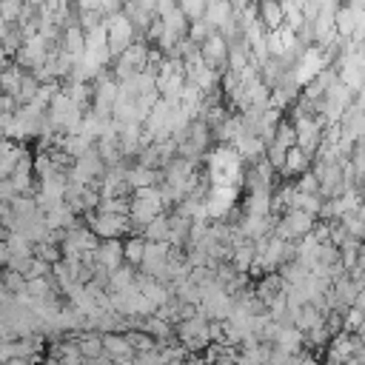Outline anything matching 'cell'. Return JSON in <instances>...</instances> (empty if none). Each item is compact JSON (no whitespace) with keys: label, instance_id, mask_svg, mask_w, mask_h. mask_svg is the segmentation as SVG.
Masks as SVG:
<instances>
[{"label":"cell","instance_id":"obj_7","mask_svg":"<svg viewBox=\"0 0 365 365\" xmlns=\"http://www.w3.org/2000/svg\"><path fill=\"white\" fill-rule=\"evenodd\" d=\"M202 20H205L214 31H222L228 23H234V9H231L228 0H205Z\"/></svg>","mask_w":365,"mask_h":365},{"label":"cell","instance_id":"obj_15","mask_svg":"<svg viewBox=\"0 0 365 365\" xmlns=\"http://www.w3.org/2000/svg\"><path fill=\"white\" fill-rule=\"evenodd\" d=\"M74 342H77V348L86 359H94V356L103 354V334H97V331H77Z\"/></svg>","mask_w":365,"mask_h":365},{"label":"cell","instance_id":"obj_14","mask_svg":"<svg viewBox=\"0 0 365 365\" xmlns=\"http://www.w3.org/2000/svg\"><path fill=\"white\" fill-rule=\"evenodd\" d=\"M134 274H137V268H131L128 262L117 265L114 271H108L106 291H125V288H131V285H134Z\"/></svg>","mask_w":365,"mask_h":365},{"label":"cell","instance_id":"obj_26","mask_svg":"<svg viewBox=\"0 0 365 365\" xmlns=\"http://www.w3.org/2000/svg\"><path fill=\"white\" fill-rule=\"evenodd\" d=\"M100 9H103V14H114L123 9V0H100Z\"/></svg>","mask_w":365,"mask_h":365},{"label":"cell","instance_id":"obj_18","mask_svg":"<svg viewBox=\"0 0 365 365\" xmlns=\"http://www.w3.org/2000/svg\"><path fill=\"white\" fill-rule=\"evenodd\" d=\"M143 248H145V240L131 234V237L123 242V262H128L131 268H137L140 259H143Z\"/></svg>","mask_w":365,"mask_h":365},{"label":"cell","instance_id":"obj_17","mask_svg":"<svg viewBox=\"0 0 365 365\" xmlns=\"http://www.w3.org/2000/svg\"><path fill=\"white\" fill-rule=\"evenodd\" d=\"M66 91V97L74 103V106H80L83 111L91 106V83H80V80H68V86L63 88Z\"/></svg>","mask_w":365,"mask_h":365},{"label":"cell","instance_id":"obj_11","mask_svg":"<svg viewBox=\"0 0 365 365\" xmlns=\"http://www.w3.org/2000/svg\"><path fill=\"white\" fill-rule=\"evenodd\" d=\"M257 20L265 31H274L282 26V6L279 0H257Z\"/></svg>","mask_w":365,"mask_h":365},{"label":"cell","instance_id":"obj_3","mask_svg":"<svg viewBox=\"0 0 365 365\" xmlns=\"http://www.w3.org/2000/svg\"><path fill=\"white\" fill-rule=\"evenodd\" d=\"M174 334L182 339V348L185 351H200V348H205L211 342V336H208V317H202L200 311H194L191 317L177 319Z\"/></svg>","mask_w":365,"mask_h":365},{"label":"cell","instance_id":"obj_1","mask_svg":"<svg viewBox=\"0 0 365 365\" xmlns=\"http://www.w3.org/2000/svg\"><path fill=\"white\" fill-rule=\"evenodd\" d=\"M88 228L94 231L97 240H123L131 234V220L128 214H114V211H88L86 214Z\"/></svg>","mask_w":365,"mask_h":365},{"label":"cell","instance_id":"obj_13","mask_svg":"<svg viewBox=\"0 0 365 365\" xmlns=\"http://www.w3.org/2000/svg\"><path fill=\"white\" fill-rule=\"evenodd\" d=\"M125 182L131 185V191H134V188H143V185H157V182H160V171H157V168H145V165H140V163H128V168H125Z\"/></svg>","mask_w":365,"mask_h":365},{"label":"cell","instance_id":"obj_23","mask_svg":"<svg viewBox=\"0 0 365 365\" xmlns=\"http://www.w3.org/2000/svg\"><path fill=\"white\" fill-rule=\"evenodd\" d=\"M3 288L11 291V294H17V291L26 288V277L20 271H14V268H3Z\"/></svg>","mask_w":365,"mask_h":365},{"label":"cell","instance_id":"obj_24","mask_svg":"<svg viewBox=\"0 0 365 365\" xmlns=\"http://www.w3.org/2000/svg\"><path fill=\"white\" fill-rule=\"evenodd\" d=\"M23 0H0V14H3V20L6 23H14L17 17H20V11H23Z\"/></svg>","mask_w":365,"mask_h":365},{"label":"cell","instance_id":"obj_2","mask_svg":"<svg viewBox=\"0 0 365 365\" xmlns=\"http://www.w3.org/2000/svg\"><path fill=\"white\" fill-rule=\"evenodd\" d=\"M103 26H106V46H108V51H111V60H114L125 46H131V43L140 37V31L134 29V23H131L123 11L106 14Z\"/></svg>","mask_w":365,"mask_h":365},{"label":"cell","instance_id":"obj_21","mask_svg":"<svg viewBox=\"0 0 365 365\" xmlns=\"http://www.w3.org/2000/svg\"><path fill=\"white\" fill-rule=\"evenodd\" d=\"M31 254H34V257H40V259H43V262H48V265H54V262L63 257V254H60V245H57V242H51V240L37 242Z\"/></svg>","mask_w":365,"mask_h":365},{"label":"cell","instance_id":"obj_5","mask_svg":"<svg viewBox=\"0 0 365 365\" xmlns=\"http://www.w3.org/2000/svg\"><path fill=\"white\" fill-rule=\"evenodd\" d=\"M123 265V240H97L94 245V268L114 271Z\"/></svg>","mask_w":365,"mask_h":365},{"label":"cell","instance_id":"obj_25","mask_svg":"<svg viewBox=\"0 0 365 365\" xmlns=\"http://www.w3.org/2000/svg\"><path fill=\"white\" fill-rule=\"evenodd\" d=\"M294 188L297 191H305V194H317V177H314V171L308 168V171H302L299 177H297V182H294Z\"/></svg>","mask_w":365,"mask_h":365},{"label":"cell","instance_id":"obj_6","mask_svg":"<svg viewBox=\"0 0 365 365\" xmlns=\"http://www.w3.org/2000/svg\"><path fill=\"white\" fill-rule=\"evenodd\" d=\"M200 57L205 66L211 68H225V57H228V43L222 40V34L211 31L202 43H200Z\"/></svg>","mask_w":365,"mask_h":365},{"label":"cell","instance_id":"obj_9","mask_svg":"<svg viewBox=\"0 0 365 365\" xmlns=\"http://www.w3.org/2000/svg\"><path fill=\"white\" fill-rule=\"evenodd\" d=\"M103 354L114 362H131L134 348L128 345V339L120 331H111V334H103Z\"/></svg>","mask_w":365,"mask_h":365},{"label":"cell","instance_id":"obj_22","mask_svg":"<svg viewBox=\"0 0 365 365\" xmlns=\"http://www.w3.org/2000/svg\"><path fill=\"white\" fill-rule=\"evenodd\" d=\"M211 31H214V29H211L202 17H197V20H188V31H185V37H188L191 43H197V46H200Z\"/></svg>","mask_w":365,"mask_h":365},{"label":"cell","instance_id":"obj_27","mask_svg":"<svg viewBox=\"0 0 365 365\" xmlns=\"http://www.w3.org/2000/svg\"><path fill=\"white\" fill-rule=\"evenodd\" d=\"M0 285H3V268H0Z\"/></svg>","mask_w":365,"mask_h":365},{"label":"cell","instance_id":"obj_8","mask_svg":"<svg viewBox=\"0 0 365 365\" xmlns=\"http://www.w3.org/2000/svg\"><path fill=\"white\" fill-rule=\"evenodd\" d=\"M231 148H234L237 157L245 160V163H257V160L265 157V143H262L257 134H248V131H242V134L231 143Z\"/></svg>","mask_w":365,"mask_h":365},{"label":"cell","instance_id":"obj_20","mask_svg":"<svg viewBox=\"0 0 365 365\" xmlns=\"http://www.w3.org/2000/svg\"><path fill=\"white\" fill-rule=\"evenodd\" d=\"M37 77L31 74V71H23V80H20V88H17V94H14V100H17V106H26L31 97H34V91H37Z\"/></svg>","mask_w":365,"mask_h":365},{"label":"cell","instance_id":"obj_12","mask_svg":"<svg viewBox=\"0 0 365 365\" xmlns=\"http://www.w3.org/2000/svg\"><path fill=\"white\" fill-rule=\"evenodd\" d=\"M311 168V154H305L302 148H297V145H291L288 151H285V160H282V174L285 177H299L302 171H308Z\"/></svg>","mask_w":365,"mask_h":365},{"label":"cell","instance_id":"obj_16","mask_svg":"<svg viewBox=\"0 0 365 365\" xmlns=\"http://www.w3.org/2000/svg\"><path fill=\"white\" fill-rule=\"evenodd\" d=\"M140 234H143V240H148V242H165L168 240V214H157L151 222H145L143 228H140Z\"/></svg>","mask_w":365,"mask_h":365},{"label":"cell","instance_id":"obj_4","mask_svg":"<svg viewBox=\"0 0 365 365\" xmlns=\"http://www.w3.org/2000/svg\"><path fill=\"white\" fill-rule=\"evenodd\" d=\"M291 128H294V145L302 148L305 154H314L322 143V120L317 114H302V117H291Z\"/></svg>","mask_w":365,"mask_h":365},{"label":"cell","instance_id":"obj_10","mask_svg":"<svg viewBox=\"0 0 365 365\" xmlns=\"http://www.w3.org/2000/svg\"><path fill=\"white\" fill-rule=\"evenodd\" d=\"M302 342H305V336H302V331H297L294 325H279L277 334H274V339H271V345L279 348V351H285V354L302 351Z\"/></svg>","mask_w":365,"mask_h":365},{"label":"cell","instance_id":"obj_19","mask_svg":"<svg viewBox=\"0 0 365 365\" xmlns=\"http://www.w3.org/2000/svg\"><path fill=\"white\" fill-rule=\"evenodd\" d=\"M3 242L9 245V251H11V257H29L31 251H34V245L20 234V231H6V237H3Z\"/></svg>","mask_w":365,"mask_h":365}]
</instances>
